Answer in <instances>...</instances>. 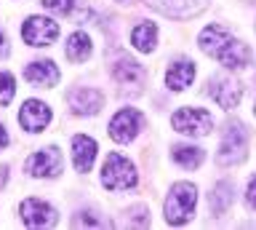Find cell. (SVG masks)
Segmentation results:
<instances>
[{"instance_id": "6da1fadb", "label": "cell", "mask_w": 256, "mask_h": 230, "mask_svg": "<svg viewBox=\"0 0 256 230\" xmlns=\"http://www.w3.org/2000/svg\"><path fill=\"white\" fill-rule=\"evenodd\" d=\"M200 49H203L208 57L219 59L224 67L230 70H243L248 65V59H251V51H248L246 43L235 41L227 30L219 27V25H208L203 33L198 38Z\"/></svg>"}, {"instance_id": "7a4b0ae2", "label": "cell", "mask_w": 256, "mask_h": 230, "mask_svg": "<svg viewBox=\"0 0 256 230\" xmlns=\"http://www.w3.org/2000/svg\"><path fill=\"white\" fill-rule=\"evenodd\" d=\"M195 201H198L195 185L176 182L166 198V222L168 225H184V222H190L192 214H195Z\"/></svg>"}, {"instance_id": "3957f363", "label": "cell", "mask_w": 256, "mask_h": 230, "mask_svg": "<svg viewBox=\"0 0 256 230\" xmlns=\"http://www.w3.org/2000/svg\"><path fill=\"white\" fill-rule=\"evenodd\" d=\"M102 182H104L107 190H115V193L136 187L134 163L128 161V158H123L120 153H110L107 161H104V166H102Z\"/></svg>"}, {"instance_id": "277c9868", "label": "cell", "mask_w": 256, "mask_h": 230, "mask_svg": "<svg viewBox=\"0 0 256 230\" xmlns=\"http://www.w3.org/2000/svg\"><path fill=\"white\" fill-rule=\"evenodd\" d=\"M246 147H248L246 126L240 121H230L227 129H224V137H222L216 161H219L222 166H235V163H240L246 158Z\"/></svg>"}, {"instance_id": "5b68a950", "label": "cell", "mask_w": 256, "mask_h": 230, "mask_svg": "<svg viewBox=\"0 0 256 230\" xmlns=\"http://www.w3.org/2000/svg\"><path fill=\"white\" fill-rule=\"evenodd\" d=\"M171 126L187 137H206L214 129V115L203 107H182L171 115Z\"/></svg>"}, {"instance_id": "8992f818", "label": "cell", "mask_w": 256, "mask_h": 230, "mask_svg": "<svg viewBox=\"0 0 256 230\" xmlns=\"http://www.w3.org/2000/svg\"><path fill=\"white\" fill-rule=\"evenodd\" d=\"M142 129H144V115L134 107H123L110 121V137L115 142H131Z\"/></svg>"}, {"instance_id": "52a82bcc", "label": "cell", "mask_w": 256, "mask_h": 230, "mask_svg": "<svg viewBox=\"0 0 256 230\" xmlns=\"http://www.w3.org/2000/svg\"><path fill=\"white\" fill-rule=\"evenodd\" d=\"M22 38L30 46H51L59 38V25L46 17H30L22 27Z\"/></svg>"}, {"instance_id": "ba28073f", "label": "cell", "mask_w": 256, "mask_h": 230, "mask_svg": "<svg viewBox=\"0 0 256 230\" xmlns=\"http://www.w3.org/2000/svg\"><path fill=\"white\" fill-rule=\"evenodd\" d=\"M208 94L214 97V102L224 110H232L240 105V97H243V86L238 81H232L227 75H214L211 83H208Z\"/></svg>"}, {"instance_id": "9c48e42d", "label": "cell", "mask_w": 256, "mask_h": 230, "mask_svg": "<svg viewBox=\"0 0 256 230\" xmlns=\"http://www.w3.org/2000/svg\"><path fill=\"white\" fill-rule=\"evenodd\" d=\"M56 219H59V214H56L51 203L40 201V198L22 201V222L27 227H51V225H56Z\"/></svg>"}, {"instance_id": "30bf717a", "label": "cell", "mask_w": 256, "mask_h": 230, "mask_svg": "<svg viewBox=\"0 0 256 230\" xmlns=\"http://www.w3.org/2000/svg\"><path fill=\"white\" fill-rule=\"evenodd\" d=\"M27 171L32 177H56L62 174V153L56 147H43L35 155H30Z\"/></svg>"}, {"instance_id": "8fae6325", "label": "cell", "mask_w": 256, "mask_h": 230, "mask_svg": "<svg viewBox=\"0 0 256 230\" xmlns=\"http://www.w3.org/2000/svg\"><path fill=\"white\" fill-rule=\"evenodd\" d=\"M147 3H150V9L166 14V17L190 19V17H198L206 9L208 0H147Z\"/></svg>"}, {"instance_id": "7c38bea8", "label": "cell", "mask_w": 256, "mask_h": 230, "mask_svg": "<svg viewBox=\"0 0 256 230\" xmlns=\"http://www.w3.org/2000/svg\"><path fill=\"white\" fill-rule=\"evenodd\" d=\"M48 121H51V110H48V105H43V102H38V99H27L19 110V123L32 134L43 131L48 126Z\"/></svg>"}, {"instance_id": "4fadbf2b", "label": "cell", "mask_w": 256, "mask_h": 230, "mask_svg": "<svg viewBox=\"0 0 256 230\" xmlns=\"http://www.w3.org/2000/svg\"><path fill=\"white\" fill-rule=\"evenodd\" d=\"M24 78L38 86V89H54L56 83H59V67L54 65V62H32V65L24 70Z\"/></svg>"}, {"instance_id": "5bb4252c", "label": "cell", "mask_w": 256, "mask_h": 230, "mask_svg": "<svg viewBox=\"0 0 256 230\" xmlns=\"http://www.w3.org/2000/svg\"><path fill=\"white\" fill-rule=\"evenodd\" d=\"M94 158H96V142L91 137H86V134H78L72 139V161H75V169L80 174H86L94 166Z\"/></svg>"}, {"instance_id": "9a60e30c", "label": "cell", "mask_w": 256, "mask_h": 230, "mask_svg": "<svg viewBox=\"0 0 256 230\" xmlns=\"http://www.w3.org/2000/svg\"><path fill=\"white\" fill-rule=\"evenodd\" d=\"M102 102L104 97L96 89H75L70 94V107L80 115H94L102 110Z\"/></svg>"}, {"instance_id": "2e32d148", "label": "cell", "mask_w": 256, "mask_h": 230, "mask_svg": "<svg viewBox=\"0 0 256 230\" xmlns=\"http://www.w3.org/2000/svg\"><path fill=\"white\" fill-rule=\"evenodd\" d=\"M192 78H195V65L187 62V59H182V62H174V65L168 67L166 83H168L171 91H184L192 83Z\"/></svg>"}, {"instance_id": "e0dca14e", "label": "cell", "mask_w": 256, "mask_h": 230, "mask_svg": "<svg viewBox=\"0 0 256 230\" xmlns=\"http://www.w3.org/2000/svg\"><path fill=\"white\" fill-rule=\"evenodd\" d=\"M112 75H115V81H120V83L134 86V83L144 81V67L139 65V62L128 59V57H120L118 65H112Z\"/></svg>"}, {"instance_id": "ac0fdd59", "label": "cell", "mask_w": 256, "mask_h": 230, "mask_svg": "<svg viewBox=\"0 0 256 230\" xmlns=\"http://www.w3.org/2000/svg\"><path fill=\"white\" fill-rule=\"evenodd\" d=\"M131 43L139 51L150 54L152 49H155V43H158V27L152 25V22H142V25H136L134 33H131Z\"/></svg>"}, {"instance_id": "d6986e66", "label": "cell", "mask_w": 256, "mask_h": 230, "mask_svg": "<svg viewBox=\"0 0 256 230\" xmlns=\"http://www.w3.org/2000/svg\"><path fill=\"white\" fill-rule=\"evenodd\" d=\"M88 57H91V38L86 33H72L67 38V59L78 65V62H86Z\"/></svg>"}, {"instance_id": "ffe728a7", "label": "cell", "mask_w": 256, "mask_h": 230, "mask_svg": "<svg viewBox=\"0 0 256 230\" xmlns=\"http://www.w3.org/2000/svg\"><path fill=\"white\" fill-rule=\"evenodd\" d=\"M171 158L184 169H198L203 163V150L195 145H174L171 147Z\"/></svg>"}, {"instance_id": "44dd1931", "label": "cell", "mask_w": 256, "mask_h": 230, "mask_svg": "<svg viewBox=\"0 0 256 230\" xmlns=\"http://www.w3.org/2000/svg\"><path fill=\"white\" fill-rule=\"evenodd\" d=\"M232 198H235V185H232L230 179H222L219 185L214 187V193H211V211L214 214H224L230 209Z\"/></svg>"}, {"instance_id": "7402d4cb", "label": "cell", "mask_w": 256, "mask_h": 230, "mask_svg": "<svg viewBox=\"0 0 256 230\" xmlns=\"http://www.w3.org/2000/svg\"><path fill=\"white\" fill-rule=\"evenodd\" d=\"M43 9L54 11V14H64V17H72L80 9V0H40Z\"/></svg>"}, {"instance_id": "603a6c76", "label": "cell", "mask_w": 256, "mask_h": 230, "mask_svg": "<svg viewBox=\"0 0 256 230\" xmlns=\"http://www.w3.org/2000/svg\"><path fill=\"white\" fill-rule=\"evenodd\" d=\"M14 94H16V86H14V78L8 75V73H0V107H6V105H11V99H14Z\"/></svg>"}, {"instance_id": "cb8c5ba5", "label": "cell", "mask_w": 256, "mask_h": 230, "mask_svg": "<svg viewBox=\"0 0 256 230\" xmlns=\"http://www.w3.org/2000/svg\"><path fill=\"white\" fill-rule=\"evenodd\" d=\"M246 203L251 206V209H256V177L248 179V193H246Z\"/></svg>"}, {"instance_id": "d4e9b609", "label": "cell", "mask_w": 256, "mask_h": 230, "mask_svg": "<svg viewBox=\"0 0 256 230\" xmlns=\"http://www.w3.org/2000/svg\"><path fill=\"white\" fill-rule=\"evenodd\" d=\"M6 145H8V134H6V126L0 123V150H3Z\"/></svg>"}, {"instance_id": "484cf974", "label": "cell", "mask_w": 256, "mask_h": 230, "mask_svg": "<svg viewBox=\"0 0 256 230\" xmlns=\"http://www.w3.org/2000/svg\"><path fill=\"white\" fill-rule=\"evenodd\" d=\"M0 54H6V35L0 33Z\"/></svg>"}, {"instance_id": "4316f807", "label": "cell", "mask_w": 256, "mask_h": 230, "mask_svg": "<svg viewBox=\"0 0 256 230\" xmlns=\"http://www.w3.org/2000/svg\"><path fill=\"white\" fill-rule=\"evenodd\" d=\"M118 3H136V0H118Z\"/></svg>"}, {"instance_id": "83f0119b", "label": "cell", "mask_w": 256, "mask_h": 230, "mask_svg": "<svg viewBox=\"0 0 256 230\" xmlns=\"http://www.w3.org/2000/svg\"><path fill=\"white\" fill-rule=\"evenodd\" d=\"M254 113H256V102H254Z\"/></svg>"}]
</instances>
